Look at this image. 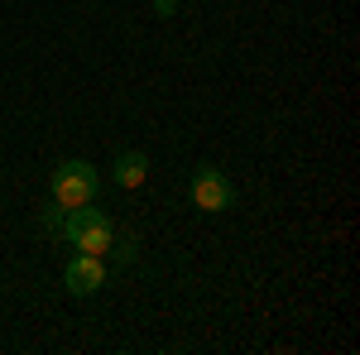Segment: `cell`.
Returning a JSON list of instances; mask_svg holds the SVG:
<instances>
[{
    "label": "cell",
    "mask_w": 360,
    "mask_h": 355,
    "mask_svg": "<svg viewBox=\"0 0 360 355\" xmlns=\"http://www.w3.org/2000/svg\"><path fill=\"white\" fill-rule=\"evenodd\" d=\"M63 235H68V245H77L82 254H106L115 226H111V217H106L101 207L86 202V207H72V212L63 217Z\"/></svg>",
    "instance_id": "1"
},
{
    "label": "cell",
    "mask_w": 360,
    "mask_h": 355,
    "mask_svg": "<svg viewBox=\"0 0 360 355\" xmlns=\"http://www.w3.org/2000/svg\"><path fill=\"white\" fill-rule=\"evenodd\" d=\"M96 168L86 164V159H68V164H58L53 168V202L58 207H86L91 197H96Z\"/></svg>",
    "instance_id": "2"
},
{
    "label": "cell",
    "mask_w": 360,
    "mask_h": 355,
    "mask_svg": "<svg viewBox=\"0 0 360 355\" xmlns=\"http://www.w3.org/2000/svg\"><path fill=\"white\" fill-rule=\"evenodd\" d=\"M236 202V188H231V178H226L221 168L202 164L193 173V207L197 212H226Z\"/></svg>",
    "instance_id": "3"
},
{
    "label": "cell",
    "mask_w": 360,
    "mask_h": 355,
    "mask_svg": "<svg viewBox=\"0 0 360 355\" xmlns=\"http://www.w3.org/2000/svg\"><path fill=\"white\" fill-rule=\"evenodd\" d=\"M63 283H68V293L72 298H86V293H96L101 283H106V264H101V254H72L68 259V269H63Z\"/></svg>",
    "instance_id": "4"
},
{
    "label": "cell",
    "mask_w": 360,
    "mask_h": 355,
    "mask_svg": "<svg viewBox=\"0 0 360 355\" xmlns=\"http://www.w3.org/2000/svg\"><path fill=\"white\" fill-rule=\"evenodd\" d=\"M111 178H115V183H120V188H139V183L149 178V159L130 149V154H120V159H115V164H111Z\"/></svg>",
    "instance_id": "5"
},
{
    "label": "cell",
    "mask_w": 360,
    "mask_h": 355,
    "mask_svg": "<svg viewBox=\"0 0 360 355\" xmlns=\"http://www.w3.org/2000/svg\"><path fill=\"white\" fill-rule=\"evenodd\" d=\"M135 245H139V235H111V250L106 254H111L115 264H130L135 259Z\"/></svg>",
    "instance_id": "6"
},
{
    "label": "cell",
    "mask_w": 360,
    "mask_h": 355,
    "mask_svg": "<svg viewBox=\"0 0 360 355\" xmlns=\"http://www.w3.org/2000/svg\"><path fill=\"white\" fill-rule=\"evenodd\" d=\"M178 10V0H154V15H173Z\"/></svg>",
    "instance_id": "7"
}]
</instances>
